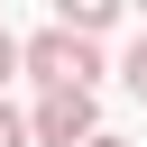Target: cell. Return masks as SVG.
Here are the masks:
<instances>
[{"instance_id":"6da1fadb","label":"cell","mask_w":147,"mask_h":147,"mask_svg":"<svg viewBox=\"0 0 147 147\" xmlns=\"http://www.w3.org/2000/svg\"><path fill=\"white\" fill-rule=\"evenodd\" d=\"M46 92H92V74H101V55L83 46V37H64V28H37L28 37V55H18Z\"/></svg>"},{"instance_id":"277c9868","label":"cell","mask_w":147,"mask_h":147,"mask_svg":"<svg viewBox=\"0 0 147 147\" xmlns=\"http://www.w3.org/2000/svg\"><path fill=\"white\" fill-rule=\"evenodd\" d=\"M119 83H129V92H138V101H147V37H138V46H129V55H119Z\"/></svg>"},{"instance_id":"3957f363","label":"cell","mask_w":147,"mask_h":147,"mask_svg":"<svg viewBox=\"0 0 147 147\" xmlns=\"http://www.w3.org/2000/svg\"><path fill=\"white\" fill-rule=\"evenodd\" d=\"M110 18H119V9H110V0H64V18H55V28H64V37H83V46H92V37H101V28H110Z\"/></svg>"},{"instance_id":"8992f818","label":"cell","mask_w":147,"mask_h":147,"mask_svg":"<svg viewBox=\"0 0 147 147\" xmlns=\"http://www.w3.org/2000/svg\"><path fill=\"white\" fill-rule=\"evenodd\" d=\"M18 55H28V46H18V37H9V28H0V83H9V74H18Z\"/></svg>"},{"instance_id":"52a82bcc","label":"cell","mask_w":147,"mask_h":147,"mask_svg":"<svg viewBox=\"0 0 147 147\" xmlns=\"http://www.w3.org/2000/svg\"><path fill=\"white\" fill-rule=\"evenodd\" d=\"M92 147H129V138H110V129H101V138H92Z\"/></svg>"},{"instance_id":"5b68a950","label":"cell","mask_w":147,"mask_h":147,"mask_svg":"<svg viewBox=\"0 0 147 147\" xmlns=\"http://www.w3.org/2000/svg\"><path fill=\"white\" fill-rule=\"evenodd\" d=\"M28 138H37V129H28V119H18L9 101H0V147H28Z\"/></svg>"},{"instance_id":"7a4b0ae2","label":"cell","mask_w":147,"mask_h":147,"mask_svg":"<svg viewBox=\"0 0 147 147\" xmlns=\"http://www.w3.org/2000/svg\"><path fill=\"white\" fill-rule=\"evenodd\" d=\"M28 129H37V147H92V138H101V119H92V92H46Z\"/></svg>"}]
</instances>
